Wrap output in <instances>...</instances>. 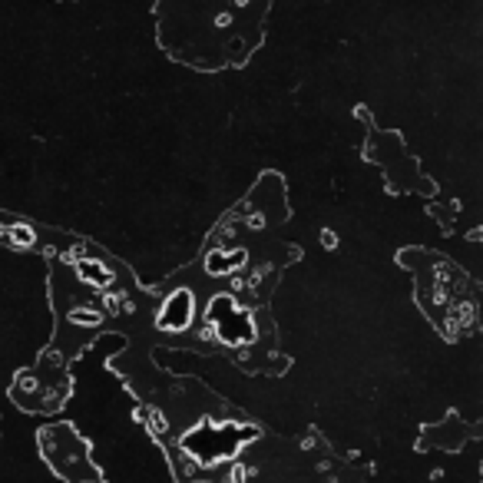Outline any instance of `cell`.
Returning a JSON list of instances; mask_svg holds the SVG:
<instances>
[{
  "instance_id": "1",
  "label": "cell",
  "mask_w": 483,
  "mask_h": 483,
  "mask_svg": "<svg viewBox=\"0 0 483 483\" xmlns=\"http://www.w3.org/2000/svg\"><path fill=\"white\" fill-rule=\"evenodd\" d=\"M249 437H255V430H242V427H225V424H202V427L189 430L182 437V447L192 453V460L199 463H225L232 460L239 447Z\"/></svg>"
},
{
  "instance_id": "2",
  "label": "cell",
  "mask_w": 483,
  "mask_h": 483,
  "mask_svg": "<svg viewBox=\"0 0 483 483\" xmlns=\"http://www.w3.org/2000/svg\"><path fill=\"white\" fill-rule=\"evenodd\" d=\"M40 444H44L50 463H54L56 473H60L66 483H103L99 480V473L87 463L83 444L73 437V430L50 427V430H44V440H40Z\"/></svg>"
},
{
  "instance_id": "3",
  "label": "cell",
  "mask_w": 483,
  "mask_h": 483,
  "mask_svg": "<svg viewBox=\"0 0 483 483\" xmlns=\"http://www.w3.org/2000/svg\"><path fill=\"white\" fill-rule=\"evenodd\" d=\"M192 318V308H189V295H176L169 301V311H163V325L165 328H186Z\"/></svg>"
}]
</instances>
